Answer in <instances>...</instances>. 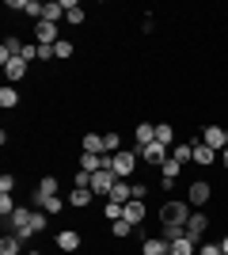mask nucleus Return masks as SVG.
Instances as JSON below:
<instances>
[{
    "mask_svg": "<svg viewBox=\"0 0 228 255\" xmlns=\"http://www.w3.org/2000/svg\"><path fill=\"white\" fill-rule=\"evenodd\" d=\"M137 156H141L145 164H163V160H171V152H167V145H160V141H149L145 149H137Z\"/></svg>",
    "mask_w": 228,
    "mask_h": 255,
    "instance_id": "nucleus-7",
    "label": "nucleus"
},
{
    "mask_svg": "<svg viewBox=\"0 0 228 255\" xmlns=\"http://www.w3.org/2000/svg\"><path fill=\"white\" fill-rule=\"evenodd\" d=\"M221 164H225V171H228V149H225V152H221Z\"/></svg>",
    "mask_w": 228,
    "mask_h": 255,
    "instance_id": "nucleus-39",
    "label": "nucleus"
},
{
    "mask_svg": "<svg viewBox=\"0 0 228 255\" xmlns=\"http://www.w3.org/2000/svg\"><path fill=\"white\" fill-rule=\"evenodd\" d=\"M137 149H122V152H114V160H110V171L118 175V179H130L133 175V168H137Z\"/></svg>",
    "mask_w": 228,
    "mask_h": 255,
    "instance_id": "nucleus-2",
    "label": "nucleus"
},
{
    "mask_svg": "<svg viewBox=\"0 0 228 255\" xmlns=\"http://www.w3.org/2000/svg\"><path fill=\"white\" fill-rule=\"evenodd\" d=\"M23 255H42V252H23Z\"/></svg>",
    "mask_w": 228,
    "mask_h": 255,
    "instance_id": "nucleus-40",
    "label": "nucleus"
},
{
    "mask_svg": "<svg viewBox=\"0 0 228 255\" xmlns=\"http://www.w3.org/2000/svg\"><path fill=\"white\" fill-rule=\"evenodd\" d=\"M217 156H221V152H213L209 145H202V141L194 145V164H202V168H209V164H217Z\"/></svg>",
    "mask_w": 228,
    "mask_h": 255,
    "instance_id": "nucleus-16",
    "label": "nucleus"
},
{
    "mask_svg": "<svg viewBox=\"0 0 228 255\" xmlns=\"http://www.w3.org/2000/svg\"><path fill=\"white\" fill-rule=\"evenodd\" d=\"M34 206L46 210V213H57L61 210V198H57V194H34Z\"/></svg>",
    "mask_w": 228,
    "mask_h": 255,
    "instance_id": "nucleus-21",
    "label": "nucleus"
},
{
    "mask_svg": "<svg viewBox=\"0 0 228 255\" xmlns=\"http://www.w3.org/2000/svg\"><path fill=\"white\" fill-rule=\"evenodd\" d=\"M34 42H38V46H54V42H61V31H57V23L38 19V23H34Z\"/></svg>",
    "mask_w": 228,
    "mask_h": 255,
    "instance_id": "nucleus-6",
    "label": "nucleus"
},
{
    "mask_svg": "<svg viewBox=\"0 0 228 255\" xmlns=\"http://www.w3.org/2000/svg\"><path fill=\"white\" fill-rule=\"evenodd\" d=\"M156 141H160V145H171V141H175V129L167 126V122H160V126H156Z\"/></svg>",
    "mask_w": 228,
    "mask_h": 255,
    "instance_id": "nucleus-28",
    "label": "nucleus"
},
{
    "mask_svg": "<svg viewBox=\"0 0 228 255\" xmlns=\"http://www.w3.org/2000/svg\"><path fill=\"white\" fill-rule=\"evenodd\" d=\"M15 103H19V92H15L11 84H4V88H0V107H8V111H11Z\"/></svg>",
    "mask_w": 228,
    "mask_h": 255,
    "instance_id": "nucleus-24",
    "label": "nucleus"
},
{
    "mask_svg": "<svg viewBox=\"0 0 228 255\" xmlns=\"http://www.w3.org/2000/svg\"><path fill=\"white\" fill-rule=\"evenodd\" d=\"M198 255H221V244H202V248H198Z\"/></svg>",
    "mask_w": 228,
    "mask_h": 255,
    "instance_id": "nucleus-37",
    "label": "nucleus"
},
{
    "mask_svg": "<svg viewBox=\"0 0 228 255\" xmlns=\"http://www.w3.org/2000/svg\"><path fill=\"white\" fill-rule=\"evenodd\" d=\"M103 152H107V156L122 152V137H118V133H103Z\"/></svg>",
    "mask_w": 228,
    "mask_h": 255,
    "instance_id": "nucleus-25",
    "label": "nucleus"
},
{
    "mask_svg": "<svg viewBox=\"0 0 228 255\" xmlns=\"http://www.w3.org/2000/svg\"><path fill=\"white\" fill-rule=\"evenodd\" d=\"M221 255H228V236H225V240H221Z\"/></svg>",
    "mask_w": 228,
    "mask_h": 255,
    "instance_id": "nucleus-38",
    "label": "nucleus"
},
{
    "mask_svg": "<svg viewBox=\"0 0 228 255\" xmlns=\"http://www.w3.org/2000/svg\"><path fill=\"white\" fill-rule=\"evenodd\" d=\"M130 198H133V187H130L126 179H118V183H114V191H110V198H107V202H118V206H126Z\"/></svg>",
    "mask_w": 228,
    "mask_h": 255,
    "instance_id": "nucleus-13",
    "label": "nucleus"
},
{
    "mask_svg": "<svg viewBox=\"0 0 228 255\" xmlns=\"http://www.w3.org/2000/svg\"><path fill=\"white\" fill-rule=\"evenodd\" d=\"M103 213H107V221H122V206L118 202H107V206H103Z\"/></svg>",
    "mask_w": 228,
    "mask_h": 255,
    "instance_id": "nucleus-34",
    "label": "nucleus"
},
{
    "mask_svg": "<svg viewBox=\"0 0 228 255\" xmlns=\"http://www.w3.org/2000/svg\"><path fill=\"white\" fill-rule=\"evenodd\" d=\"M171 156L179 160V164H190V160H194V145H190V141H186V145H175Z\"/></svg>",
    "mask_w": 228,
    "mask_h": 255,
    "instance_id": "nucleus-26",
    "label": "nucleus"
},
{
    "mask_svg": "<svg viewBox=\"0 0 228 255\" xmlns=\"http://www.w3.org/2000/svg\"><path fill=\"white\" fill-rule=\"evenodd\" d=\"M114 183H118V175H114V171H110V168H99L95 175H91V194H107V198H110Z\"/></svg>",
    "mask_w": 228,
    "mask_h": 255,
    "instance_id": "nucleus-4",
    "label": "nucleus"
},
{
    "mask_svg": "<svg viewBox=\"0 0 228 255\" xmlns=\"http://www.w3.org/2000/svg\"><path fill=\"white\" fill-rule=\"evenodd\" d=\"M23 61L31 65V61H38V42H23V53H19Z\"/></svg>",
    "mask_w": 228,
    "mask_h": 255,
    "instance_id": "nucleus-32",
    "label": "nucleus"
},
{
    "mask_svg": "<svg viewBox=\"0 0 228 255\" xmlns=\"http://www.w3.org/2000/svg\"><path fill=\"white\" fill-rule=\"evenodd\" d=\"M54 53H57V57H65V61H69V57H73V42H69V38H61V42H54Z\"/></svg>",
    "mask_w": 228,
    "mask_h": 255,
    "instance_id": "nucleus-33",
    "label": "nucleus"
},
{
    "mask_svg": "<svg viewBox=\"0 0 228 255\" xmlns=\"http://www.w3.org/2000/svg\"><path fill=\"white\" fill-rule=\"evenodd\" d=\"M171 255H198V240H190V236L171 240Z\"/></svg>",
    "mask_w": 228,
    "mask_h": 255,
    "instance_id": "nucleus-17",
    "label": "nucleus"
},
{
    "mask_svg": "<svg viewBox=\"0 0 228 255\" xmlns=\"http://www.w3.org/2000/svg\"><path fill=\"white\" fill-rule=\"evenodd\" d=\"M186 194H190V206H206L209 198H213V187H209L206 179H198V183H190V191H186Z\"/></svg>",
    "mask_w": 228,
    "mask_h": 255,
    "instance_id": "nucleus-10",
    "label": "nucleus"
},
{
    "mask_svg": "<svg viewBox=\"0 0 228 255\" xmlns=\"http://www.w3.org/2000/svg\"><path fill=\"white\" fill-rule=\"evenodd\" d=\"M133 141H137V149H145L149 141H156V126H152V122H141V126L133 129Z\"/></svg>",
    "mask_w": 228,
    "mask_h": 255,
    "instance_id": "nucleus-15",
    "label": "nucleus"
},
{
    "mask_svg": "<svg viewBox=\"0 0 228 255\" xmlns=\"http://www.w3.org/2000/svg\"><path fill=\"white\" fill-rule=\"evenodd\" d=\"M0 255H23V240L15 233H8L4 240H0Z\"/></svg>",
    "mask_w": 228,
    "mask_h": 255,
    "instance_id": "nucleus-20",
    "label": "nucleus"
},
{
    "mask_svg": "<svg viewBox=\"0 0 228 255\" xmlns=\"http://www.w3.org/2000/svg\"><path fill=\"white\" fill-rule=\"evenodd\" d=\"M122 217H126V221H130L133 229H137V225H141L145 217H149V206H145L141 198H130V202L122 206Z\"/></svg>",
    "mask_w": 228,
    "mask_h": 255,
    "instance_id": "nucleus-8",
    "label": "nucleus"
},
{
    "mask_svg": "<svg viewBox=\"0 0 228 255\" xmlns=\"http://www.w3.org/2000/svg\"><path fill=\"white\" fill-rule=\"evenodd\" d=\"M95 194H91V187H73V194H69V206H76V210H84L87 202H91Z\"/></svg>",
    "mask_w": 228,
    "mask_h": 255,
    "instance_id": "nucleus-18",
    "label": "nucleus"
},
{
    "mask_svg": "<svg viewBox=\"0 0 228 255\" xmlns=\"http://www.w3.org/2000/svg\"><path fill=\"white\" fill-rule=\"evenodd\" d=\"M179 236H186V225H163V240H167V244L179 240Z\"/></svg>",
    "mask_w": 228,
    "mask_h": 255,
    "instance_id": "nucleus-30",
    "label": "nucleus"
},
{
    "mask_svg": "<svg viewBox=\"0 0 228 255\" xmlns=\"http://www.w3.org/2000/svg\"><path fill=\"white\" fill-rule=\"evenodd\" d=\"M61 4H65V19L69 23H84V8H80L76 0H61Z\"/></svg>",
    "mask_w": 228,
    "mask_h": 255,
    "instance_id": "nucleus-23",
    "label": "nucleus"
},
{
    "mask_svg": "<svg viewBox=\"0 0 228 255\" xmlns=\"http://www.w3.org/2000/svg\"><path fill=\"white\" fill-rule=\"evenodd\" d=\"M202 145H209L213 152H225V149H228V129L206 126V129H202Z\"/></svg>",
    "mask_w": 228,
    "mask_h": 255,
    "instance_id": "nucleus-5",
    "label": "nucleus"
},
{
    "mask_svg": "<svg viewBox=\"0 0 228 255\" xmlns=\"http://www.w3.org/2000/svg\"><path fill=\"white\" fill-rule=\"evenodd\" d=\"M206 229H209V217H206V213H190V217H186V236H190V240H202Z\"/></svg>",
    "mask_w": 228,
    "mask_h": 255,
    "instance_id": "nucleus-9",
    "label": "nucleus"
},
{
    "mask_svg": "<svg viewBox=\"0 0 228 255\" xmlns=\"http://www.w3.org/2000/svg\"><path fill=\"white\" fill-rule=\"evenodd\" d=\"M99 168H103V156H99V152H80V171L95 175Z\"/></svg>",
    "mask_w": 228,
    "mask_h": 255,
    "instance_id": "nucleus-19",
    "label": "nucleus"
},
{
    "mask_svg": "<svg viewBox=\"0 0 228 255\" xmlns=\"http://www.w3.org/2000/svg\"><path fill=\"white\" fill-rule=\"evenodd\" d=\"M15 191V179H11V175H0V194H11Z\"/></svg>",
    "mask_w": 228,
    "mask_h": 255,
    "instance_id": "nucleus-36",
    "label": "nucleus"
},
{
    "mask_svg": "<svg viewBox=\"0 0 228 255\" xmlns=\"http://www.w3.org/2000/svg\"><path fill=\"white\" fill-rule=\"evenodd\" d=\"M15 210H19V206L11 202V194H0V213H4V221H8V217H11Z\"/></svg>",
    "mask_w": 228,
    "mask_h": 255,
    "instance_id": "nucleus-31",
    "label": "nucleus"
},
{
    "mask_svg": "<svg viewBox=\"0 0 228 255\" xmlns=\"http://www.w3.org/2000/svg\"><path fill=\"white\" fill-rule=\"evenodd\" d=\"M84 152H103V133H84Z\"/></svg>",
    "mask_w": 228,
    "mask_h": 255,
    "instance_id": "nucleus-27",
    "label": "nucleus"
},
{
    "mask_svg": "<svg viewBox=\"0 0 228 255\" xmlns=\"http://www.w3.org/2000/svg\"><path fill=\"white\" fill-rule=\"evenodd\" d=\"M130 233H133V225L126 221V217H122V221H114V236H118V240H122V236H130Z\"/></svg>",
    "mask_w": 228,
    "mask_h": 255,
    "instance_id": "nucleus-35",
    "label": "nucleus"
},
{
    "mask_svg": "<svg viewBox=\"0 0 228 255\" xmlns=\"http://www.w3.org/2000/svg\"><path fill=\"white\" fill-rule=\"evenodd\" d=\"M34 194H57V179L54 175H42V179H38V191Z\"/></svg>",
    "mask_w": 228,
    "mask_h": 255,
    "instance_id": "nucleus-29",
    "label": "nucleus"
},
{
    "mask_svg": "<svg viewBox=\"0 0 228 255\" xmlns=\"http://www.w3.org/2000/svg\"><path fill=\"white\" fill-rule=\"evenodd\" d=\"M141 255H171V244H167L163 236H145Z\"/></svg>",
    "mask_w": 228,
    "mask_h": 255,
    "instance_id": "nucleus-11",
    "label": "nucleus"
},
{
    "mask_svg": "<svg viewBox=\"0 0 228 255\" xmlns=\"http://www.w3.org/2000/svg\"><path fill=\"white\" fill-rule=\"evenodd\" d=\"M4 73H8V84H15V80L27 76V61H23V57H11V61L4 65Z\"/></svg>",
    "mask_w": 228,
    "mask_h": 255,
    "instance_id": "nucleus-14",
    "label": "nucleus"
},
{
    "mask_svg": "<svg viewBox=\"0 0 228 255\" xmlns=\"http://www.w3.org/2000/svg\"><path fill=\"white\" fill-rule=\"evenodd\" d=\"M186 217H190L186 202H163L160 206V225H186Z\"/></svg>",
    "mask_w": 228,
    "mask_h": 255,
    "instance_id": "nucleus-3",
    "label": "nucleus"
},
{
    "mask_svg": "<svg viewBox=\"0 0 228 255\" xmlns=\"http://www.w3.org/2000/svg\"><path fill=\"white\" fill-rule=\"evenodd\" d=\"M57 248H61V252H69V255H76V252H80V233H76V229L57 233Z\"/></svg>",
    "mask_w": 228,
    "mask_h": 255,
    "instance_id": "nucleus-12",
    "label": "nucleus"
},
{
    "mask_svg": "<svg viewBox=\"0 0 228 255\" xmlns=\"http://www.w3.org/2000/svg\"><path fill=\"white\" fill-rule=\"evenodd\" d=\"M8 229L19 236V240H31L34 236V210H15L8 217Z\"/></svg>",
    "mask_w": 228,
    "mask_h": 255,
    "instance_id": "nucleus-1",
    "label": "nucleus"
},
{
    "mask_svg": "<svg viewBox=\"0 0 228 255\" xmlns=\"http://www.w3.org/2000/svg\"><path fill=\"white\" fill-rule=\"evenodd\" d=\"M179 168H183V164H179L175 156L163 160V164H160V179H171V183H175V179H179Z\"/></svg>",
    "mask_w": 228,
    "mask_h": 255,
    "instance_id": "nucleus-22",
    "label": "nucleus"
}]
</instances>
